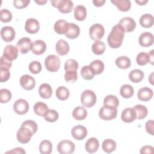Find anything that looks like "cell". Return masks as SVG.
<instances>
[{
	"label": "cell",
	"instance_id": "obj_1",
	"mask_svg": "<svg viewBox=\"0 0 154 154\" xmlns=\"http://www.w3.org/2000/svg\"><path fill=\"white\" fill-rule=\"evenodd\" d=\"M124 35L125 31L123 27L119 23L114 25L107 38L108 45L113 49L119 48L122 44Z\"/></svg>",
	"mask_w": 154,
	"mask_h": 154
},
{
	"label": "cell",
	"instance_id": "obj_2",
	"mask_svg": "<svg viewBox=\"0 0 154 154\" xmlns=\"http://www.w3.org/2000/svg\"><path fill=\"white\" fill-rule=\"evenodd\" d=\"M51 2L52 6L57 8L60 12L64 14L70 13L73 8V3L70 0H51Z\"/></svg>",
	"mask_w": 154,
	"mask_h": 154
},
{
	"label": "cell",
	"instance_id": "obj_3",
	"mask_svg": "<svg viewBox=\"0 0 154 154\" xmlns=\"http://www.w3.org/2000/svg\"><path fill=\"white\" fill-rule=\"evenodd\" d=\"M96 96L91 90H85L81 94V102L82 105L85 107H92L96 103Z\"/></svg>",
	"mask_w": 154,
	"mask_h": 154
},
{
	"label": "cell",
	"instance_id": "obj_4",
	"mask_svg": "<svg viewBox=\"0 0 154 154\" xmlns=\"http://www.w3.org/2000/svg\"><path fill=\"white\" fill-rule=\"evenodd\" d=\"M46 69L51 72H57L60 67V60L55 55H48L45 60Z\"/></svg>",
	"mask_w": 154,
	"mask_h": 154
},
{
	"label": "cell",
	"instance_id": "obj_5",
	"mask_svg": "<svg viewBox=\"0 0 154 154\" xmlns=\"http://www.w3.org/2000/svg\"><path fill=\"white\" fill-rule=\"evenodd\" d=\"M117 115V108L103 105L99 111V117L103 120H111L115 119Z\"/></svg>",
	"mask_w": 154,
	"mask_h": 154
},
{
	"label": "cell",
	"instance_id": "obj_6",
	"mask_svg": "<svg viewBox=\"0 0 154 154\" xmlns=\"http://www.w3.org/2000/svg\"><path fill=\"white\" fill-rule=\"evenodd\" d=\"M105 33L103 26L99 23H95L91 25L89 29V34L91 40L97 41L101 39Z\"/></svg>",
	"mask_w": 154,
	"mask_h": 154
},
{
	"label": "cell",
	"instance_id": "obj_7",
	"mask_svg": "<svg viewBox=\"0 0 154 154\" xmlns=\"http://www.w3.org/2000/svg\"><path fill=\"white\" fill-rule=\"evenodd\" d=\"M57 149L61 154H70L75 151V146L71 141L64 140L58 144Z\"/></svg>",
	"mask_w": 154,
	"mask_h": 154
},
{
	"label": "cell",
	"instance_id": "obj_8",
	"mask_svg": "<svg viewBox=\"0 0 154 154\" xmlns=\"http://www.w3.org/2000/svg\"><path fill=\"white\" fill-rule=\"evenodd\" d=\"M32 135L33 133L28 128L21 126L17 132L16 137L19 143L22 144H26L30 141Z\"/></svg>",
	"mask_w": 154,
	"mask_h": 154
},
{
	"label": "cell",
	"instance_id": "obj_9",
	"mask_svg": "<svg viewBox=\"0 0 154 154\" xmlns=\"http://www.w3.org/2000/svg\"><path fill=\"white\" fill-rule=\"evenodd\" d=\"M13 109L16 114L23 115L28 111L29 104L28 102L23 99H17L13 104Z\"/></svg>",
	"mask_w": 154,
	"mask_h": 154
},
{
	"label": "cell",
	"instance_id": "obj_10",
	"mask_svg": "<svg viewBox=\"0 0 154 154\" xmlns=\"http://www.w3.org/2000/svg\"><path fill=\"white\" fill-rule=\"evenodd\" d=\"M32 43L29 38L22 37L17 42L16 47L20 53L25 54L31 49Z\"/></svg>",
	"mask_w": 154,
	"mask_h": 154
},
{
	"label": "cell",
	"instance_id": "obj_11",
	"mask_svg": "<svg viewBox=\"0 0 154 154\" xmlns=\"http://www.w3.org/2000/svg\"><path fill=\"white\" fill-rule=\"evenodd\" d=\"M1 36L4 41L9 43L13 41L16 36L14 29L10 26H5L1 28Z\"/></svg>",
	"mask_w": 154,
	"mask_h": 154
},
{
	"label": "cell",
	"instance_id": "obj_12",
	"mask_svg": "<svg viewBox=\"0 0 154 154\" xmlns=\"http://www.w3.org/2000/svg\"><path fill=\"white\" fill-rule=\"evenodd\" d=\"M20 84L26 90H31L35 85V81L33 77L28 75H24L20 77Z\"/></svg>",
	"mask_w": 154,
	"mask_h": 154
},
{
	"label": "cell",
	"instance_id": "obj_13",
	"mask_svg": "<svg viewBox=\"0 0 154 154\" xmlns=\"http://www.w3.org/2000/svg\"><path fill=\"white\" fill-rule=\"evenodd\" d=\"M18 51H19L17 47L12 45H8L5 47L4 49L2 56L6 59L12 61L17 58Z\"/></svg>",
	"mask_w": 154,
	"mask_h": 154
},
{
	"label": "cell",
	"instance_id": "obj_14",
	"mask_svg": "<svg viewBox=\"0 0 154 154\" xmlns=\"http://www.w3.org/2000/svg\"><path fill=\"white\" fill-rule=\"evenodd\" d=\"M119 24L123 27L125 32H132L136 28V23L135 20L130 17H125L122 18L119 21Z\"/></svg>",
	"mask_w": 154,
	"mask_h": 154
},
{
	"label": "cell",
	"instance_id": "obj_15",
	"mask_svg": "<svg viewBox=\"0 0 154 154\" xmlns=\"http://www.w3.org/2000/svg\"><path fill=\"white\" fill-rule=\"evenodd\" d=\"M25 29L29 34H35L40 29V24L38 21L34 18H30L26 20L25 24Z\"/></svg>",
	"mask_w": 154,
	"mask_h": 154
},
{
	"label": "cell",
	"instance_id": "obj_16",
	"mask_svg": "<svg viewBox=\"0 0 154 154\" xmlns=\"http://www.w3.org/2000/svg\"><path fill=\"white\" fill-rule=\"evenodd\" d=\"M71 134L75 139L77 140H82L87 135V130L85 127L82 125H77L72 129Z\"/></svg>",
	"mask_w": 154,
	"mask_h": 154
},
{
	"label": "cell",
	"instance_id": "obj_17",
	"mask_svg": "<svg viewBox=\"0 0 154 154\" xmlns=\"http://www.w3.org/2000/svg\"><path fill=\"white\" fill-rule=\"evenodd\" d=\"M121 119L125 123H131L136 119V112L134 108H126L121 114Z\"/></svg>",
	"mask_w": 154,
	"mask_h": 154
},
{
	"label": "cell",
	"instance_id": "obj_18",
	"mask_svg": "<svg viewBox=\"0 0 154 154\" xmlns=\"http://www.w3.org/2000/svg\"><path fill=\"white\" fill-rule=\"evenodd\" d=\"M153 35L149 32H144L142 33L138 38V42L143 47H149L152 46L153 43Z\"/></svg>",
	"mask_w": 154,
	"mask_h": 154
},
{
	"label": "cell",
	"instance_id": "obj_19",
	"mask_svg": "<svg viewBox=\"0 0 154 154\" xmlns=\"http://www.w3.org/2000/svg\"><path fill=\"white\" fill-rule=\"evenodd\" d=\"M46 49L45 42L42 40H37L32 43L31 51L35 55H42Z\"/></svg>",
	"mask_w": 154,
	"mask_h": 154
},
{
	"label": "cell",
	"instance_id": "obj_20",
	"mask_svg": "<svg viewBox=\"0 0 154 154\" xmlns=\"http://www.w3.org/2000/svg\"><path fill=\"white\" fill-rule=\"evenodd\" d=\"M69 27V23L65 20L60 19L55 23L54 25V29L55 31L58 34H66L67 32Z\"/></svg>",
	"mask_w": 154,
	"mask_h": 154
},
{
	"label": "cell",
	"instance_id": "obj_21",
	"mask_svg": "<svg viewBox=\"0 0 154 154\" xmlns=\"http://www.w3.org/2000/svg\"><path fill=\"white\" fill-rule=\"evenodd\" d=\"M153 91L149 87L141 88L137 93L138 99L141 101H148L153 97Z\"/></svg>",
	"mask_w": 154,
	"mask_h": 154
},
{
	"label": "cell",
	"instance_id": "obj_22",
	"mask_svg": "<svg viewBox=\"0 0 154 154\" xmlns=\"http://www.w3.org/2000/svg\"><path fill=\"white\" fill-rule=\"evenodd\" d=\"M55 49L58 55L63 56L68 54L70 49V47L68 43L66 41L63 39H60L57 42Z\"/></svg>",
	"mask_w": 154,
	"mask_h": 154
},
{
	"label": "cell",
	"instance_id": "obj_23",
	"mask_svg": "<svg viewBox=\"0 0 154 154\" xmlns=\"http://www.w3.org/2000/svg\"><path fill=\"white\" fill-rule=\"evenodd\" d=\"M88 66L94 75L102 73L105 67L103 63L99 60H95L93 61L91 63H90Z\"/></svg>",
	"mask_w": 154,
	"mask_h": 154
},
{
	"label": "cell",
	"instance_id": "obj_24",
	"mask_svg": "<svg viewBox=\"0 0 154 154\" xmlns=\"http://www.w3.org/2000/svg\"><path fill=\"white\" fill-rule=\"evenodd\" d=\"M99 147V143L97 138L92 137L89 138L85 143V148L87 152L93 153L96 152Z\"/></svg>",
	"mask_w": 154,
	"mask_h": 154
},
{
	"label": "cell",
	"instance_id": "obj_25",
	"mask_svg": "<svg viewBox=\"0 0 154 154\" xmlns=\"http://www.w3.org/2000/svg\"><path fill=\"white\" fill-rule=\"evenodd\" d=\"M38 93L42 98L45 99L50 98L52 94V89L51 86L47 83L41 84L38 88Z\"/></svg>",
	"mask_w": 154,
	"mask_h": 154
},
{
	"label": "cell",
	"instance_id": "obj_26",
	"mask_svg": "<svg viewBox=\"0 0 154 154\" xmlns=\"http://www.w3.org/2000/svg\"><path fill=\"white\" fill-rule=\"evenodd\" d=\"M111 2L123 12L128 11L131 7V2L129 0H114L111 1Z\"/></svg>",
	"mask_w": 154,
	"mask_h": 154
},
{
	"label": "cell",
	"instance_id": "obj_27",
	"mask_svg": "<svg viewBox=\"0 0 154 154\" xmlns=\"http://www.w3.org/2000/svg\"><path fill=\"white\" fill-rule=\"evenodd\" d=\"M79 33L80 29L78 25L73 23H69V29L65 35L69 39H75L79 36Z\"/></svg>",
	"mask_w": 154,
	"mask_h": 154
},
{
	"label": "cell",
	"instance_id": "obj_28",
	"mask_svg": "<svg viewBox=\"0 0 154 154\" xmlns=\"http://www.w3.org/2000/svg\"><path fill=\"white\" fill-rule=\"evenodd\" d=\"M75 18L78 21H83L87 17V10L84 5H78L74 9Z\"/></svg>",
	"mask_w": 154,
	"mask_h": 154
},
{
	"label": "cell",
	"instance_id": "obj_29",
	"mask_svg": "<svg viewBox=\"0 0 154 154\" xmlns=\"http://www.w3.org/2000/svg\"><path fill=\"white\" fill-rule=\"evenodd\" d=\"M139 22L141 26L149 28L153 26L154 23V17L150 14H144L141 16Z\"/></svg>",
	"mask_w": 154,
	"mask_h": 154
},
{
	"label": "cell",
	"instance_id": "obj_30",
	"mask_svg": "<svg viewBox=\"0 0 154 154\" xmlns=\"http://www.w3.org/2000/svg\"><path fill=\"white\" fill-rule=\"evenodd\" d=\"M144 72L140 69H134L129 73V79L134 83L141 82L144 78Z\"/></svg>",
	"mask_w": 154,
	"mask_h": 154
},
{
	"label": "cell",
	"instance_id": "obj_31",
	"mask_svg": "<svg viewBox=\"0 0 154 154\" xmlns=\"http://www.w3.org/2000/svg\"><path fill=\"white\" fill-rule=\"evenodd\" d=\"M34 112L41 117H44L48 111L49 110V108L46 103L42 102H38L35 103L34 105Z\"/></svg>",
	"mask_w": 154,
	"mask_h": 154
},
{
	"label": "cell",
	"instance_id": "obj_32",
	"mask_svg": "<svg viewBox=\"0 0 154 154\" xmlns=\"http://www.w3.org/2000/svg\"><path fill=\"white\" fill-rule=\"evenodd\" d=\"M73 118L77 120H84L87 116V111L85 108L82 106L75 107L72 111Z\"/></svg>",
	"mask_w": 154,
	"mask_h": 154
},
{
	"label": "cell",
	"instance_id": "obj_33",
	"mask_svg": "<svg viewBox=\"0 0 154 154\" xmlns=\"http://www.w3.org/2000/svg\"><path fill=\"white\" fill-rule=\"evenodd\" d=\"M116 66L122 69H127L131 65V61L129 58L126 56L118 57L116 60Z\"/></svg>",
	"mask_w": 154,
	"mask_h": 154
},
{
	"label": "cell",
	"instance_id": "obj_34",
	"mask_svg": "<svg viewBox=\"0 0 154 154\" xmlns=\"http://www.w3.org/2000/svg\"><path fill=\"white\" fill-rule=\"evenodd\" d=\"M102 148L105 152L110 153L115 150L116 143L112 139H106L102 143Z\"/></svg>",
	"mask_w": 154,
	"mask_h": 154
},
{
	"label": "cell",
	"instance_id": "obj_35",
	"mask_svg": "<svg viewBox=\"0 0 154 154\" xmlns=\"http://www.w3.org/2000/svg\"><path fill=\"white\" fill-rule=\"evenodd\" d=\"M133 108L136 112V119L141 120L144 119L147 116L148 110L145 106L138 104L134 106Z\"/></svg>",
	"mask_w": 154,
	"mask_h": 154
},
{
	"label": "cell",
	"instance_id": "obj_36",
	"mask_svg": "<svg viewBox=\"0 0 154 154\" xmlns=\"http://www.w3.org/2000/svg\"><path fill=\"white\" fill-rule=\"evenodd\" d=\"M134 93L133 87L129 84L123 85L120 89V94L124 98H130Z\"/></svg>",
	"mask_w": 154,
	"mask_h": 154
},
{
	"label": "cell",
	"instance_id": "obj_37",
	"mask_svg": "<svg viewBox=\"0 0 154 154\" xmlns=\"http://www.w3.org/2000/svg\"><path fill=\"white\" fill-rule=\"evenodd\" d=\"M103 104L105 106L117 108L119 105V100L116 96L109 94L104 98Z\"/></svg>",
	"mask_w": 154,
	"mask_h": 154
},
{
	"label": "cell",
	"instance_id": "obj_38",
	"mask_svg": "<svg viewBox=\"0 0 154 154\" xmlns=\"http://www.w3.org/2000/svg\"><path fill=\"white\" fill-rule=\"evenodd\" d=\"M57 97L61 100H65L69 97V90L64 86H60L58 87L55 91Z\"/></svg>",
	"mask_w": 154,
	"mask_h": 154
},
{
	"label": "cell",
	"instance_id": "obj_39",
	"mask_svg": "<svg viewBox=\"0 0 154 154\" xmlns=\"http://www.w3.org/2000/svg\"><path fill=\"white\" fill-rule=\"evenodd\" d=\"M52 150V144L49 140H43L39 145V151L42 154H50Z\"/></svg>",
	"mask_w": 154,
	"mask_h": 154
},
{
	"label": "cell",
	"instance_id": "obj_40",
	"mask_svg": "<svg viewBox=\"0 0 154 154\" xmlns=\"http://www.w3.org/2000/svg\"><path fill=\"white\" fill-rule=\"evenodd\" d=\"M105 45L103 42L97 40L95 41L92 45L91 49L93 52L96 55H102L105 51Z\"/></svg>",
	"mask_w": 154,
	"mask_h": 154
},
{
	"label": "cell",
	"instance_id": "obj_41",
	"mask_svg": "<svg viewBox=\"0 0 154 154\" xmlns=\"http://www.w3.org/2000/svg\"><path fill=\"white\" fill-rule=\"evenodd\" d=\"M58 113L55 109H49L44 116L45 120L49 122H55L58 120Z\"/></svg>",
	"mask_w": 154,
	"mask_h": 154
},
{
	"label": "cell",
	"instance_id": "obj_42",
	"mask_svg": "<svg viewBox=\"0 0 154 154\" xmlns=\"http://www.w3.org/2000/svg\"><path fill=\"white\" fill-rule=\"evenodd\" d=\"M81 75L82 78L85 80H91L94 76L88 66H84L82 67L81 70Z\"/></svg>",
	"mask_w": 154,
	"mask_h": 154
},
{
	"label": "cell",
	"instance_id": "obj_43",
	"mask_svg": "<svg viewBox=\"0 0 154 154\" xmlns=\"http://www.w3.org/2000/svg\"><path fill=\"white\" fill-rule=\"evenodd\" d=\"M11 93L10 90L6 88L0 90V102L2 103H7L11 99Z\"/></svg>",
	"mask_w": 154,
	"mask_h": 154
},
{
	"label": "cell",
	"instance_id": "obj_44",
	"mask_svg": "<svg viewBox=\"0 0 154 154\" xmlns=\"http://www.w3.org/2000/svg\"><path fill=\"white\" fill-rule=\"evenodd\" d=\"M78 68V62L73 59L67 60L64 64V70L66 71L75 70L76 71Z\"/></svg>",
	"mask_w": 154,
	"mask_h": 154
},
{
	"label": "cell",
	"instance_id": "obj_45",
	"mask_svg": "<svg viewBox=\"0 0 154 154\" xmlns=\"http://www.w3.org/2000/svg\"><path fill=\"white\" fill-rule=\"evenodd\" d=\"M137 63L140 66H144L149 63L148 54L144 52H140L136 58Z\"/></svg>",
	"mask_w": 154,
	"mask_h": 154
},
{
	"label": "cell",
	"instance_id": "obj_46",
	"mask_svg": "<svg viewBox=\"0 0 154 154\" xmlns=\"http://www.w3.org/2000/svg\"><path fill=\"white\" fill-rule=\"evenodd\" d=\"M64 79L66 82L69 83L75 82L78 79L77 72L75 70L66 71L64 74Z\"/></svg>",
	"mask_w": 154,
	"mask_h": 154
},
{
	"label": "cell",
	"instance_id": "obj_47",
	"mask_svg": "<svg viewBox=\"0 0 154 154\" xmlns=\"http://www.w3.org/2000/svg\"><path fill=\"white\" fill-rule=\"evenodd\" d=\"M28 69L33 74L39 73L42 70L41 63L37 61H33L29 64Z\"/></svg>",
	"mask_w": 154,
	"mask_h": 154
},
{
	"label": "cell",
	"instance_id": "obj_48",
	"mask_svg": "<svg viewBox=\"0 0 154 154\" xmlns=\"http://www.w3.org/2000/svg\"><path fill=\"white\" fill-rule=\"evenodd\" d=\"M12 14L11 11L7 9H2L0 11V19L1 21L4 23L9 22L11 20Z\"/></svg>",
	"mask_w": 154,
	"mask_h": 154
},
{
	"label": "cell",
	"instance_id": "obj_49",
	"mask_svg": "<svg viewBox=\"0 0 154 154\" xmlns=\"http://www.w3.org/2000/svg\"><path fill=\"white\" fill-rule=\"evenodd\" d=\"M21 126H25V127L28 128L29 129H30L31 131V132L33 133V134H34L37 131V123L34 121L31 120H28L23 122L22 123Z\"/></svg>",
	"mask_w": 154,
	"mask_h": 154
},
{
	"label": "cell",
	"instance_id": "obj_50",
	"mask_svg": "<svg viewBox=\"0 0 154 154\" xmlns=\"http://www.w3.org/2000/svg\"><path fill=\"white\" fill-rule=\"evenodd\" d=\"M10 76V72L9 69L0 67V81L4 82L8 80Z\"/></svg>",
	"mask_w": 154,
	"mask_h": 154
},
{
	"label": "cell",
	"instance_id": "obj_51",
	"mask_svg": "<svg viewBox=\"0 0 154 154\" xmlns=\"http://www.w3.org/2000/svg\"><path fill=\"white\" fill-rule=\"evenodd\" d=\"M29 2V0H14L13 1V5L15 8L22 9L26 7Z\"/></svg>",
	"mask_w": 154,
	"mask_h": 154
},
{
	"label": "cell",
	"instance_id": "obj_52",
	"mask_svg": "<svg viewBox=\"0 0 154 154\" xmlns=\"http://www.w3.org/2000/svg\"><path fill=\"white\" fill-rule=\"evenodd\" d=\"M11 66H12V61L6 59L3 56L1 57V60H0V67L10 69Z\"/></svg>",
	"mask_w": 154,
	"mask_h": 154
},
{
	"label": "cell",
	"instance_id": "obj_53",
	"mask_svg": "<svg viewBox=\"0 0 154 154\" xmlns=\"http://www.w3.org/2000/svg\"><path fill=\"white\" fill-rule=\"evenodd\" d=\"M153 147L152 146H143L140 151V153L141 154H144V153H153Z\"/></svg>",
	"mask_w": 154,
	"mask_h": 154
},
{
	"label": "cell",
	"instance_id": "obj_54",
	"mask_svg": "<svg viewBox=\"0 0 154 154\" xmlns=\"http://www.w3.org/2000/svg\"><path fill=\"white\" fill-rule=\"evenodd\" d=\"M145 127L147 133L152 135H153V120H150L149 121H147L146 123Z\"/></svg>",
	"mask_w": 154,
	"mask_h": 154
},
{
	"label": "cell",
	"instance_id": "obj_55",
	"mask_svg": "<svg viewBox=\"0 0 154 154\" xmlns=\"http://www.w3.org/2000/svg\"><path fill=\"white\" fill-rule=\"evenodd\" d=\"M26 152L21 147H16L10 151H7L6 153H25Z\"/></svg>",
	"mask_w": 154,
	"mask_h": 154
},
{
	"label": "cell",
	"instance_id": "obj_56",
	"mask_svg": "<svg viewBox=\"0 0 154 154\" xmlns=\"http://www.w3.org/2000/svg\"><path fill=\"white\" fill-rule=\"evenodd\" d=\"M105 2V0H94L93 1V3L94 6L99 7L102 6Z\"/></svg>",
	"mask_w": 154,
	"mask_h": 154
},
{
	"label": "cell",
	"instance_id": "obj_57",
	"mask_svg": "<svg viewBox=\"0 0 154 154\" xmlns=\"http://www.w3.org/2000/svg\"><path fill=\"white\" fill-rule=\"evenodd\" d=\"M153 50L150 51L149 54V63H150L152 65H153Z\"/></svg>",
	"mask_w": 154,
	"mask_h": 154
},
{
	"label": "cell",
	"instance_id": "obj_58",
	"mask_svg": "<svg viewBox=\"0 0 154 154\" xmlns=\"http://www.w3.org/2000/svg\"><path fill=\"white\" fill-rule=\"evenodd\" d=\"M135 2L139 4L140 5H144L146 3H147L148 1L147 0H141V1H135Z\"/></svg>",
	"mask_w": 154,
	"mask_h": 154
},
{
	"label": "cell",
	"instance_id": "obj_59",
	"mask_svg": "<svg viewBox=\"0 0 154 154\" xmlns=\"http://www.w3.org/2000/svg\"><path fill=\"white\" fill-rule=\"evenodd\" d=\"M35 2L37 4H38V5H44L45 4H46L47 2V1H43V0L42 1V0H40V1H35Z\"/></svg>",
	"mask_w": 154,
	"mask_h": 154
},
{
	"label": "cell",
	"instance_id": "obj_60",
	"mask_svg": "<svg viewBox=\"0 0 154 154\" xmlns=\"http://www.w3.org/2000/svg\"><path fill=\"white\" fill-rule=\"evenodd\" d=\"M153 75V73H152L150 75V77H149V78H151V79H152V78H153V77H152ZM149 81L150 82V83H151L152 84H153V80H151L150 79H149Z\"/></svg>",
	"mask_w": 154,
	"mask_h": 154
}]
</instances>
